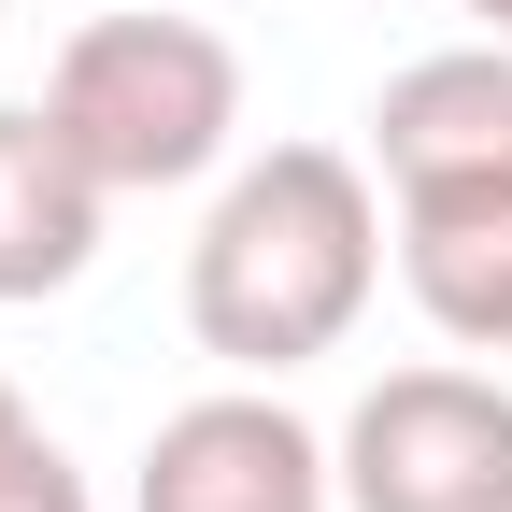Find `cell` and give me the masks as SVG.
Segmentation results:
<instances>
[{
    "mask_svg": "<svg viewBox=\"0 0 512 512\" xmlns=\"http://www.w3.org/2000/svg\"><path fill=\"white\" fill-rule=\"evenodd\" d=\"M370 285H384V200H370V157H342V143L242 157L214 185L200 242H185V328L242 384H285L313 356H342Z\"/></svg>",
    "mask_w": 512,
    "mask_h": 512,
    "instance_id": "cell-1",
    "label": "cell"
},
{
    "mask_svg": "<svg viewBox=\"0 0 512 512\" xmlns=\"http://www.w3.org/2000/svg\"><path fill=\"white\" fill-rule=\"evenodd\" d=\"M43 114L72 128V157L114 200H157V185H200L242 128V57L200 15H86L43 72Z\"/></svg>",
    "mask_w": 512,
    "mask_h": 512,
    "instance_id": "cell-2",
    "label": "cell"
},
{
    "mask_svg": "<svg viewBox=\"0 0 512 512\" xmlns=\"http://www.w3.org/2000/svg\"><path fill=\"white\" fill-rule=\"evenodd\" d=\"M342 512H512V384L498 370H384L342 413Z\"/></svg>",
    "mask_w": 512,
    "mask_h": 512,
    "instance_id": "cell-3",
    "label": "cell"
},
{
    "mask_svg": "<svg viewBox=\"0 0 512 512\" xmlns=\"http://www.w3.org/2000/svg\"><path fill=\"white\" fill-rule=\"evenodd\" d=\"M128 512H342V456L313 441L271 384H214L143 441Z\"/></svg>",
    "mask_w": 512,
    "mask_h": 512,
    "instance_id": "cell-4",
    "label": "cell"
},
{
    "mask_svg": "<svg viewBox=\"0 0 512 512\" xmlns=\"http://www.w3.org/2000/svg\"><path fill=\"white\" fill-rule=\"evenodd\" d=\"M370 171L399 200H456V185H512V43H441L370 100Z\"/></svg>",
    "mask_w": 512,
    "mask_h": 512,
    "instance_id": "cell-5",
    "label": "cell"
},
{
    "mask_svg": "<svg viewBox=\"0 0 512 512\" xmlns=\"http://www.w3.org/2000/svg\"><path fill=\"white\" fill-rule=\"evenodd\" d=\"M100 214H114V185L72 157V128H57L43 100H0V313L86 285Z\"/></svg>",
    "mask_w": 512,
    "mask_h": 512,
    "instance_id": "cell-6",
    "label": "cell"
},
{
    "mask_svg": "<svg viewBox=\"0 0 512 512\" xmlns=\"http://www.w3.org/2000/svg\"><path fill=\"white\" fill-rule=\"evenodd\" d=\"M399 285L456 356H512V185L399 200Z\"/></svg>",
    "mask_w": 512,
    "mask_h": 512,
    "instance_id": "cell-7",
    "label": "cell"
},
{
    "mask_svg": "<svg viewBox=\"0 0 512 512\" xmlns=\"http://www.w3.org/2000/svg\"><path fill=\"white\" fill-rule=\"evenodd\" d=\"M0 512H100V498H86V470L57 456V441H29V456L0 470Z\"/></svg>",
    "mask_w": 512,
    "mask_h": 512,
    "instance_id": "cell-8",
    "label": "cell"
},
{
    "mask_svg": "<svg viewBox=\"0 0 512 512\" xmlns=\"http://www.w3.org/2000/svg\"><path fill=\"white\" fill-rule=\"evenodd\" d=\"M29 441H43V413L15 399V384H0V470H15V456H29Z\"/></svg>",
    "mask_w": 512,
    "mask_h": 512,
    "instance_id": "cell-9",
    "label": "cell"
},
{
    "mask_svg": "<svg viewBox=\"0 0 512 512\" xmlns=\"http://www.w3.org/2000/svg\"><path fill=\"white\" fill-rule=\"evenodd\" d=\"M456 15H484V29H498V43H512V0H456Z\"/></svg>",
    "mask_w": 512,
    "mask_h": 512,
    "instance_id": "cell-10",
    "label": "cell"
}]
</instances>
